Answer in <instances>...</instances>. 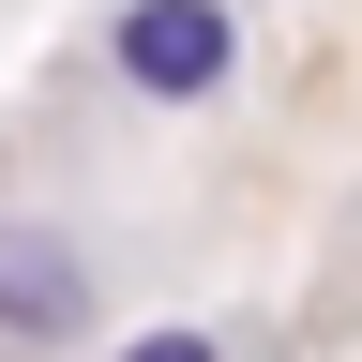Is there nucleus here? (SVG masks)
<instances>
[{"label": "nucleus", "mask_w": 362, "mask_h": 362, "mask_svg": "<svg viewBox=\"0 0 362 362\" xmlns=\"http://www.w3.org/2000/svg\"><path fill=\"white\" fill-rule=\"evenodd\" d=\"M121 362H211V332H136Z\"/></svg>", "instance_id": "3"}, {"label": "nucleus", "mask_w": 362, "mask_h": 362, "mask_svg": "<svg viewBox=\"0 0 362 362\" xmlns=\"http://www.w3.org/2000/svg\"><path fill=\"white\" fill-rule=\"evenodd\" d=\"M76 317H90V257L61 242V226L0 211V332H16V347H61Z\"/></svg>", "instance_id": "2"}, {"label": "nucleus", "mask_w": 362, "mask_h": 362, "mask_svg": "<svg viewBox=\"0 0 362 362\" xmlns=\"http://www.w3.org/2000/svg\"><path fill=\"white\" fill-rule=\"evenodd\" d=\"M226 61H242L226 0H136V16H121V76H136V90H166V106L226 90Z\"/></svg>", "instance_id": "1"}]
</instances>
